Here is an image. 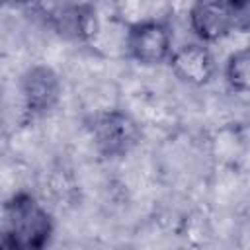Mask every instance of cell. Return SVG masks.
<instances>
[{
    "instance_id": "2",
    "label": "cell",
    "mask_w": 250,
    "mask_h": 250,
    "mask_svg": "<svg viewBox=\"0 0 250 250\" xmlns=\"http://www.w3.org/2000/svg\"><path fill=\"white\" fill-rule=\"evenodd\" d=\"M90 133L104 156L127 154L141 137L135 119L119 109H105L96 113L90 121Z\"/></svg>"
},
{
    "instance_id": "6",
    "label": "cell",
    "mask_w": 250,
    "mask_h": 250,
    "mask_svg": "<svg viewBox=\"0 0 250 250\" xmlns=\"http://www.w3.org/2000/svg\"><path fill=\"white\" fill-rule=\"evenodd\" d=\"M189 25L203 41H217L234 31L232 2H195L189 8Z\"/></svg>"
},
{
    "instance_id": "5",
    "label": "cell",
    "mask_w": 250,
    "mask_h": 250,
    "mask_svg": "<svg viewBox=\"0 0 250 250\" xmlns=\"http://www.w3.org/2000/svg\"><path fill=\"white\" fill-rule=\"evenodd\" d=\"M21 96L29 113H49L61 98V80L57 72L45 64L31 66L21 78Z\"/></svg>"
},
{
    "instance_id": "9",
    "label": "cell",
    "mask_w": 250,
    "mask_h": 250,
    "mask_svg": "<svg viewBox=\"0 0 250 250\" xmlns=\"http://www.w3.org/2000/svg\"><path fill=\"white\" fill-rule=\"evenodd\" d=\"M232 14H234V29L250 31V0H232Z\"/></svg>"
},
{
    "instance_id": "1",
    "label": "cell",
    "mask_w": 250,
    "mask_h": 250,
    "mask_svg": "<svg viewBox=\"0 0 250 250\" xmlns=\"http://www.w3.org/2000/svg\"><path fill=\"white\" fill-rule=\"evenodd\" d=\"M51 234V215L31 193L18 191L4 203L2 242L16 250H45Z\"/></svg>"
},
{
    "instance_id": "3",
    "label": "cell",
    "mask_w": 250,
    "mask_h": 250,
    "mask_svg": "<svg viewBox=\"0 0 250 250\" xmlns=\"http://www.w3.org/2000/svg\"><path fill=\"white\" fill-rule=\"evenodd\" d=\"M125 45L129 55L141 64H160L170 61L172 31L160 20H141L129 25Z\"/></svg>"
},
{
    "instance_id": "4",
    "label": "cell",
    "mask_w": 250,
    "mask_h": 250,
    "mask_svg": "<svg viewBox=\"0 0 250 250\" xmlns=\"http://www.w3.org/2000/svg\"><path fill=\"white\" fill-rule=\"evenodd\" d=\"M43 20L59 35L68 39H88L98 29L96 10L90 4H41Z\"/></svg>"
},
{
    "instance_id": "8",
    "label": "cell",
    "mask_w": 250,
    "mask_h": 250,
    "mask_svg": "<svg viewBox=\"0 0 250 250\" xmlns=\"http://www.w3.org/2000/svg\"><path fill=\"white\" fill-rule=\"evenodd\" d=\"M225 76L236 92H250V47H244L229 57Z\"/></svg>"
},
{
    "instance_id": "7",
    "label": "cell",
    "mask_w": 250,
    "mask_h": 250,
    "mask_svg": "<svg viewBox=\"0 0 250 250\" xmlns=\"http://www.w3.org/2000/svg\"><path fill=\"white\" fill-rule=\"evenodd\" d=\"M170 66L178 78L195 86L207 84L215 74V59L209 49L199 43H189L174 49Z\"/></svg>"
}]
</instances>
